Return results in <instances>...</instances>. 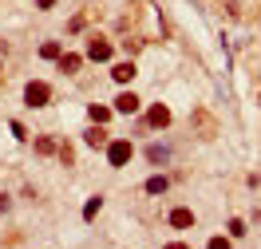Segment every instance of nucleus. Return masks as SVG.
<instances>
[{
    "label": "nucleus",
    "instance_id": "obj_1",
    "mask_svg": "<svg viewBox=\"0 0 261 249\" xmlns=\"http://www.w3.org/2000/svg\"><path fill=\"white\" fill-rule=\"evenodd\" d=\"M48 99H51V83H44V79H32L28 87H24V103H28V107H44Z\"/></svg>",
    "mask_w": 261,
    "mask_h": 249
},
{
    "label": "nucleus",
    "instance_id": "obj_2",
    "mask_svg": "<svg viewBox=\"0 0 261 249\" xmlns=\"http://www.w3.org/2000/svg\"><path fill=\"white\" fill-rule=\"evenodd\" d=\"M130 154H135V150H130L127 139H115V143H107V162H111V166H127Z\"/></svg>",
    "mask_w": 261,
    "mask_h": 249
},
{
    "label": "nucleus",
    "instance_id": "obj_3",
    "mask_svg": "<svg viewBox=\"0 0 261 249\" xmlns=\"http://www.w3.org/2000/svg\"><path fill=\"white\" fill-rule=\"evenodd\" d=\"M87 56L99 60V64L111 60V40H107V36H91V40H87Z\"/></svg>",
    "mask_w": 261,
    "mask_h": 249
},
{
    "label": "nucleus",
    "instance_id": "obj_4",
    "mask_svg": "<svg viewBox=\"0 0 261 249\" xmlns=\"http://www.w3.org/2000/svg\"><path fill=\"white\" fill-rule=\"evenodd\" d=\"M147 127H154V131H163V127H170V111H166L163 103H154L147 111Z\"/></svg>",
    "mask_w": 261,
    "mask_h": 249
},
{
    "label": "nucleus",
    "instance_id": "obj_5",
    "mask_svg": "<svg viewBox=\"0 0 261 249\" xmlns=\"http://www.w3.org/2000/svg\"><path fill=\"white\" fill-rule=\"evenodd\" d=\"M115 111H119V115H135V111H139V95H130V91H119V99H115Z\"/></svg>",
    "mask_w": 261,
    "mask_h": 249
},
{
    "label": "nucleus",
    "instance_id": "obj_6",
    "mask_svg": "<svg viewBox=\"0 0 261 249\" xmlns=\"http://www.w3.org/2000/svg\"><path fill=\"white\" fill-rule=\"evenodd\" d=\"M170 226H174V230H190V226H194V214H190L186 206H174V210H170Z\"/></svg>",
    "mask_w": 261,
    "mask_h": 249
},
{
    "label": "nucleus",
    "instance_id": "obj_7",
    "mask_svg": "<svg viewBox=\"0 0 261 249\" xmlns=\"http://www.w3.org/2000/svg\"><path fill=\"white\" fill-rule=\"evenodd\" d=\"M80 67H83V60L75 56V51H64V56H60V71H64V75H75Z\"/></svg>",
    "mask_w": 261,
    "mask_h": 249
},
{
    "label": "nucleus",
    "instance_id": "obj_8",
    "mask_svg": "<svg viewBox=\"0 0 261 249\" xmlns=\"http://www.w3.org/2000/svg\"><path fill=\"white\" fill-rule=\"evenodd\" d=\"M111 79L115 83H130V79H135V64H115L111 67Z\"/></svg>",
    "mask_w": 261,
    "mask_h": 249
},
{
    "label": "nucleus",
    "instance_id": "obj_9",
    "mask_svg": "<svg viewBox=\"0 0 261 249\" xmlns=\"http://www.w3.org/2000/svg\"><path fill=\"white\" fill-rule=\"evenodd\" d=\"M87 115H91V123H99V127H103V123L111 119V107H103V103H91V111H87Z\"/></svg>",
    "mask_w": 261,
    "mask_h": 249
},
{
    "label": "nucleus",
    "instance_id": "obj_10",
    "mask_svg": "<svg viewBox=\"0 0 261 249\" xmlns=\"http://www.w3.org/2000/svg\"><path fill=\"white\" fill-rule=\"evenodd\" d=\"M103 143H107V134H103V127H87V147H103Z\"/></svg>",
    "mask_w": 261,
    "mask_h": 249
},
{
    "label": "nucleus",
    "instance_id": "obj_11",
    "mask_svg": "<svg viewBox=\"0 0 261 249\" xmlns=\"http://www.w3.org/2000/svg\"><path fill=\"white\" fill-rule=\"evenodd\" d=\"M194 123H198V131H202V134H218V127L210 123V115H206V111H198V115H194Z\"/></svg>",
    "mask_w": 261,
    "mask_h": 249
},
{
    "label": "nucleus",
    "instance_id": "obj_12",
    "mask_svg": "<svg viewBox=\"0 0 261 249\" xmlns=\"http://www.w3.org/2000/svg\"><path fill=\"white\" fill-rule=\"evenodd\" d=\"M40 56H44V60H60V56H64V48H60L56 40H48V44L40 48Z\"/></svg>",
    "mask_w": 261,
    "mask_h": 249
},
{
    "label": "nucleus",
    "instance_id": "obj_13",
    "mask_svg": "<svg viewBox=\"0 0 261 249\" xmlns=\"http://www.w3.org/2000/svg\"><path fill=\"white\" fill-rule=\"evenodd\" d=\"M166 154H170L166 147H147V158H150V162H166Z\"/></svg>",
    "mask_w": 261,
    "mask_h": 249
},
{
    "label": "nucleus",
    "instance_id": "obj_14",
    "mask_svg": "<svg viewBox=\"0 0 261 249\" xmlns=\"http://www.w3.org/2000/svg\"><path fill=\"white\" fill-rule=\"evenodd\" d=\"M99 206H103V198H91V202H87V206H83V217H87V222H91V217L99 214Z\"/></svg>",
    "mask_w": 261,
    "mask_h": 249
},
{
    "label": "nucleus",
    "instance_id": "obj_15",
    "mask_svg": "<svg viewBox=\"0 0 261 249\" xmlns=\"http://www.w3.org/2000/svg\"><path fill=\"white\" fill-rule=\"evenodd\" d=\"M166 186H170L166 178H150V182H147V194H163Z\"/></svg>",
    "mask_w": 261,
    "mask_h": 249
},
{
    "label": "nucleus",
    "instance_id": "obj_16",
    "mask_svg": "<svg viewBox=\"0 0 261 249\" xmlns=\"http://www.w3.org/2000/svg\"><path fill=\"white\" fill-rule=\"evenodd\" d=\"M36 150H40V154H51V150H56V139H40V143H36Z\"/></svg>",
    "mask_w": 261,
    "mask_h": 249
},
{
    "label": "nucleus",
    "instance_id": "obj_17",
    "mask_svg": "<svg viewBox=\"0 0 261 249\" xmlns=\"http://www.w3.org/2000/svg\"><path fill=\"white\" fill-rule=\"evenodd\" d=\"M206 249H229V241H226V237H210V245H206Z\"/></svg>",
    "mask_w": 261,
    "mask_h": 249
},
{
    "label": "nucleus",
    "instance_id": "obj_18",
    "mask_svg": "<svg viewBox=\"0 0 261 249\" xmlns=\"http://www.w3.org/2000/svg\"><path fill=\"white\" fill-rule=\"evenodd\" d=\"M166 249H190V245H186V241H170Z\"/></svg>",
    "mask_w": 261,
    "mask_h": 249
},
{
    "label": "nucleus",
    "instance_id": "obj_19",
    "mask_svg": "<svg viewBox=\"0 0 261 249\" xmlns=\"http://www.w3.org/2000/svg\"><path fill=\"white\" fill-rule=\"evenodd\" d=\"M51 4H56V0H36V8H51Z\"/></svg>",
    "mask_w": 261,
    "mask_h": 249
}]
</instances>
